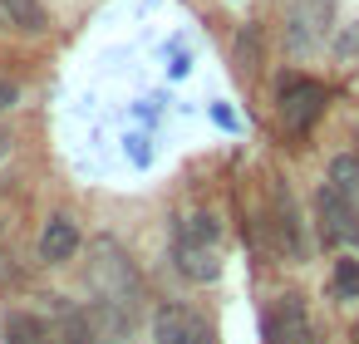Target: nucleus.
I'll use <instances>...</instances> for the list:
<instances>
[{"label": "nucleus", "instance_id": "4", "mask_svg": "<svg viewBox=\"0 0 359 344\" xmlns=\"http://www.w3.org/2000/svg\"><path fill=\"white\" fill-rule=\"evenodd\" d=\"M330 15H334V0H295L290 25H285V45H290L295 55L320 50L325 35H330Z\"/></svg>", "mask_w": 359, "mask_h": 344}, {"label": "nucleus", "instance_id": "1", "mask_svg": "<svg viewBox=\"0 0 359 344\" xmlns=\"http://www.w3.org/2000/svg\"><path fill=\"white\" fill-rule=\"evenodd\" d=\"M172 261L187 280L207 285L222 275V246H217V221L212 216H182L172 231Z\"/></svg>", "mask_w": 359, "mask_h": 344}, {"label": "nucleus", "instance_id": "9", "mask_svg": "<svg viewBox=\"0 0 359 344\" xmlns=\"http://www.w3.org/2000/svg\"><path fill=\"white\" fill-rule=\"evenodd\" d=\"M74 251H79V226L69 216H50L45 231H40V261L45 266H65Z\"/></svg>", "mask_w": 359, "mask_h": 344}, {"label": "nucleus", "instance_id": "12", "mask_svg": "<svg viewBox=\"0 0 359 344\" xmlns=\"http://www.w3.org/2000/svg\"><path fill=\"white\" fill-rule=\"evenodd\" d=\"M0 6H6V15H11L20 30H30V35H40V30L50 25V15H45L40 0H0Z\"/></svg>", "mask_w": 359, "mask_h": 344}, {"label": "nucleus", "instance_id": "11", "mask_svg": "<svg viewBox=\"0 0 359 344\" xmlns=\"http://www.w3.org/2000/svg\"><path fill=\"white\" fill-rule=\"evenodd\" d=\"M330 187L359 212V158H334L330 163Z\"/></svg>", "mask_w": 359, "mask_h": 344}, {"label": "nucleus", "instance_id": "14", "mask_svg": "<svg viewBox=\"0 0 359 344\" xmlns=\"http://www.w3.org/2000/svg\"><path fill=\"white\" fill-rule=\"evenodd\" d=\"M15 104V84H6V79H0V113H6Z\"/></svg>", "mask_w": 359, "mask_h": 344}, {"label": "nucleus", "instance_id": "7", "mask_svg": "<svg viewBox=\"0 0 359 344\" xmlns=\"http://www.w3.org/2000/svg\"><path fill=\"white\" fill-rule=\"evenodd\" d=\"M266 226H271V236H276V251H280V256H290V261H300L305 241H300V216H295V202H290V192H285V187H271Z\"/></svg>", "mask_w": 359, "mask_h": 344}, {"label": "nucleus", "instance_id": "17", "mask_svg": "<svg viewBox=\"0 0 359 344\" xmlns=\"http://www.w3.org/2000/svg\"><path fill=\"white\" fill-rule=\"evenodd\" d=\"M354 344H359V324H354Z\"/></svg>", "mask_w": 359, "mask_h": 344}, {"label": "nucleus", "instance_id": "3", "mask_svg": "<svg viewBox=\"0 0 359 344\" xmlns=\"http://www.w3.org/2000/svg\"><path fill=\"white\" fill-rule=\"evenodd\" d=\"M320 113H325V84H315V79H280V128L285 133H310Z\"/></svg>", "mask_w": 359, "mask_h": 344}, {"label": "nucleus", "instance_id": "5", "mask_svg": "<svg viewBox=\"0 0 359 344\" xmlns=\"http://www.w3.org/2000/svg\"><path fill=\"white\" fill-rule=\"evenodd\" d=\"M153 344H217L212 324L187 305H158L153 315Z\"/></svg>", "mask_w": 359, "mask_h": 344}, {"label": "nucleus", "instance_id": "15", "mask_svg": "<svg viewBox=\"0 0 359 344\" xmlns=\"http://www.w3.org/2000/svg\"><path fill=\"white\" fill-rule=\"evenodd\" d=\"M6 148H11V138H6V133H0V158H6Z\"/></svg>", "mask_w": 359, "mask_h": 344}, {"label": "nucleus", "instance_id": "8", "mask_svg": "<svg viewBox=\"0 0 359 344\" xmlns=\"http://www.w3.org/2000/svg\"><path fill=\"white\" fill-rule=\"evenodd\" d=\"M315 207H320V231H325V241H349V246H359V212H354L330 182L320 187Z\"/></svg>", "mask_w": 359, "mask_h": 344}, {"label": "nucleus", "instance_id": "16", "mask_svg": "<svg viewBox=\"0 0 359 344\" xmlns=\"http://www.w3.org/2000/svg\"><path fill=\"white\" fill-rule=\"evenodd\" d=\"M0 344H11V334H6V324H0Z\"/></svg>", "mask_w": 359, "mask_h": 344}, {"label": "nucleus", "instance_id": "2", "mask_svg": "<svg viewBox=\"0 0 359 344\" xmlns=\"http://www.w3.org/2000/svg\"><path fill=\"white\" fill-rule=\"evenodd\" d=\"M89 280H94L99 300H128V305H138V275H133L128 256L118 251V241H109V236H99L89 246Z\"/></svg>", "mask_w": 359, "mask_h": 344}, {"label": "nucleus", "instance_id": "13", "mask_svg": "<svg viewBox=\"0 0 359 344\" xmlns=\"http://www.w3.org/2000/svg\"><path fill=\"white\" fill-rule=\"evenodd\" d=\"M334 290L344 300H359V261H339L334 266Z\"/></svg>", "mask_w": 359, "mask_h": 344}, {"label": "nucleus", "instance_id": "6", "mask_svg": "<svg viewBox=\"0 0 359 344\" xmlns=\"http://www.w3.org/2000/svg\"><path fill=\"white\" fill-rule=\"evenodd\" d=\"M266 344H315L310 334V315L300 295H280L266 315Z\"/></svg>", "mask_w": 359, "mask_h": 344}, {"label": "nucleus", "instance_id": "10", "mask_svg": "<svg viewBox=\"0 0 359 344\" xmlns=\"http://www.w3.org/2000/svg\"><path fill=\"white\" fill-rule=\"evenodd\" d=\"M55 344H104L89 310H60V329H55Z\"/></svg>", "mask_w": 359, "mask_h": 344}]
</instances>
